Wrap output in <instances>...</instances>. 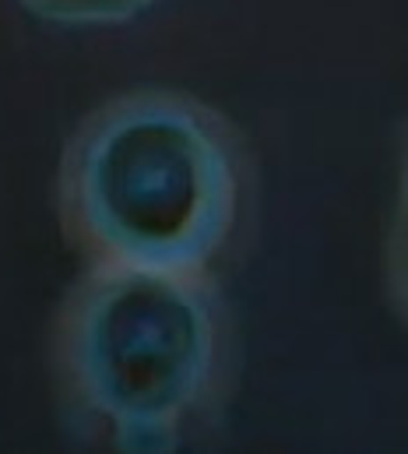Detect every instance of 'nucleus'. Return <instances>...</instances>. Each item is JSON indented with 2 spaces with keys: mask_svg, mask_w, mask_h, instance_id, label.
Masks as SVG:
<instances>
[{
  "mask_svg": "<svg viewBox=\"0 0 408 454\" xmlns=\"http://www.w3.org/2000/svg\"><path fill=\"white\" fill-rule=\"evenodd\" d=\"M243 198L236 130L177 89L106 99L57 166L60 226L89 264L208 271L236 236Z\"/></svg>",
  "mask_w": 408,
  "mask_h": 454,
  "instance_id": "nucleus-1",
  "label": "nucleus"
},
{
  "mask_svg": "<svg viewBox=\"0 0 408 454\" xmlns=\"http://www.w3.org/2000/svg\"><path fill=\"white\" fill-rule=\"evenodd\" d=\"M53 373L85 441L180 448L211 419L229 373L225 307L208 271L89 264L57 314Z\"/></svg>",
  "mask_w": 408,
  "mask_h": 454,
  "instance_id": "nucleus-2",
  "label": "nucleus"
},
{
  "mask_svg": "<svg viewBox=\"0 0 408 454\" xmlns=\"http://www.w3.org/2000/svg\"><path fill=\"white\" fill-rule=\"evenodd\" d=\"M152 4L155 0H21V7L32 11V14H39L43 21L78 25V28L130 21L134 14L148 11Z\"/></svg>",
  "mask_w": 408,
  "mask_h": 454,
  "instance_id": "nucleus-3",
  "label": "nucleus"
},
{
  "mask_svg": "<svg viewBox=\"0 0 408 454\" xmlns=\"http://www.w3.org/2000/svg\"><path fill=\"white\" fill-rule=\"evenodd\" d=\"M391 282H395L398 303L408 314V191H402V208H398V223L391 236Z\"/></svg>",
  "mask_w": 408,
  "mask_h": 454,
  "instance_id": "nucleus-4",
  "label": "nucleus"
},
{
  "mask_svg": "<svg viewBox=\"0 0 408 454\" xmlns=\"http://www.w3.org/2000/svg\"><path fill=\"white\" fill-rule=\"evenodd\" d=\"M402 191H408V145H405V173H402Z\"/></svg>",
  "mask_w": 408,
  "mask_h": 454,
  "instance_id": "nucleus-5",
  "label": "nucleus"
}]
</instances>
